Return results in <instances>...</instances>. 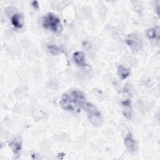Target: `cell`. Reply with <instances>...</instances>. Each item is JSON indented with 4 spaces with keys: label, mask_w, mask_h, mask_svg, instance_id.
Listing matches in <instances>:
<instances>
[{
    "label": "cell",
    "mask_w": 160,
    "mask_h": 160,
    "mask_svg": "<svg viewBox=\"0 0 160 160\" xmlns=\"http://www.w3.org/2000/svg\"><path fill=\"white\" fill-rule=\"evenodd\" d=\"M126 44L134 51L139 50L142 46L141 38L136 34H129L125 39Z\"/></svg>",
    "instance_id": "4"
},
{
    "label": "cell",
    "mask_w": 160,
    "mask_h": 160,
    "mask_svg": "<svg viewBox=\"0 0 160 160\" xmlns=\"http://www.w3.org/2000/svg\"><path fill=\"white\" fill-rule=\"evenodd\" d=\"M42 24L44 28L56 33L60 32L62 30L59 18L52 12H48L42 17Z\"/></svg>",
    "instance_id": "2"
},
{
    "label": "cell",
    "mask_w": 160,
    "mask_h": 160,
    "mask_svg": "<svg viewBox=\"0 0 160 160\" xmlns=\"http://www.w3.org/2000/svg\"><path fill=\"white\" fill-rule=\"evenodd\" d=\"M9 146L11 149L14 156H16V158H18L21 153V148H22V142L20 138H16L12 140L9 144Z\"/></svg>",
    "instance_id": "7"
},
{
    "label": "cell",
    "mask_w": 160,
    "mask_h": 160,
    "mask_svg": "<svg viewBox=\"0 0 160 160\" xmlns=\"http://www.w3.org/2000/svg\"><path fill=\"white\" fill-rule=\"evenodd\" d=\"M86 102L84 92L78 89L62 94L59 101V104L64 110L72 113L79 112Z\"/></svg>",
    "instance_id": "1"
},
{
    "label": "cell",
    "mask_w": 160,
    "mask_h": 160,
    "mask_svg": "<svg viewBox=\"0 0 160 160\" xmlns=\"http://www.w3.org/2000/svg\"><path fill=\"white\" fill-rule=\"evenodd\" d=\"M82 108L86 111L88 117L92 125L99 127L102 124L103 118L102 114L96 106L91 102H86Z\"/></svg>",
    "instance_id": "3"
},
{
    "label": "cell",
    "mask_w": 160,
    "mask_h": 160,
    "mask_svg": "<svg viewBox=\"0 0 160 160\" xmlns=\"http://www.w3.org/2000/svg\"><path fill=\"white\" fill-rule=\"evenodd\" d=\"M147 36L151 39H159V31L158 28H151L147 30L146 31Z\"/></svg>",
    "instance_id": "11"
},
{
    "label": "cell",
    "mask_w": 160,
    "mask_h": 160,
    "mask_svg": "<svg viewBox=\"0 0 160 160\" xmlns=\"http://www.w3.org/2000/svg\"><path fill=\"white\" fill-rule=\"evenodd\" d=\"M49 52L53 55H58L61 52V50L59 47L54 44H49L47 46Z\"/></svg>",
    "instance_id": "12"
},
{
    "label": "cell",
    "mask_w": 160,
    "mask_h": 160,
    "mask_svg": "<svg viewBox=\"0 0 160 160\" xmlns=\"http://www.w3.org/2000/svg\"><path fill=\"white\" fill-rule=\"evenodd\" d=\"M118 74L119 77L123 80L126 79L129 76L130 71L123 65H119L118 68Z\"/></svg>",
    "instance_id": "10"
},
{
    "label": "cell",
    "mask_w": 160,
    "mask_h": 160,
    "mask_svg": "<svg viewBox=\"0 0 160 160\" xmlns=\"http://www.w3.org/2000/svg\"><path fill=\"white\" fill-rule=\"evenodd\" d=\"M12 25L17 29L21 28L24 25V18L21 14L15 13L11 18Z\"/></svg>",
    "instance_id": "9"
},
{
    "label": "cell",
    "mask_w": 160,
    "mask_h": 160,
    "mask_svg": "<svg viewBox=\"0 0 160 160\" xmlns=\"http://www.w3.org/2000/svg\"><path fill=\"white\" fill-rule=\"evenodd\" d=\"M124 143L125 146L127 148V149L131 152H134L136 151L137 149V145L136 142L134 141L132 134L131 132H128L124 139Z\"/></svg>",
    "instance_id": "6"
},
{
    "label": "cell",
    "mask_w": 160,
    "mask_h": 160,
    "mask_svg": "<svg viewBox=\"0 0 160 160\" xmlns=\"http://www.w3.org/2000/svg\"><path fill=\"white\" fill-rule=\"evenodd\" d=\"M73 59L75 63L79 67H86L88 64L86 62L84 53L82 51H76L72 54Z\"/></svg>",
    "instance_id": "8"
},
{
    "label": "cell",
    "mask_w": 160,
    "mask_h": 160,
    "mask_svg": "<svg viewBox=\"0 0 160 160\" xmlns=\"http://www.w3.org/2000/svg\"><path fill=\"white\" fill-rule=\"evenodd\" d=\"M122 112L126 118L131 119L132 114V108L131 106V102L129 99H126L121 101Z\"/></svg>",
    "instance_id": "5"
},
{
    "label": "cell",
    "mask_w": 160,
    "mask_h": 160,
    "mask_svg": "<svg viewBox=\"0 0 160 160\" xmlns=\"http://www.w3.org/2000/svg\"><path fill=\"white\" fill-rule=\"evenodd\" d=\"M32 6L34 8H36V9L38 8L39 4H38V1H33L32 2Z\"/></svg>",
    "instance_id": "13"
}]
</instances>
